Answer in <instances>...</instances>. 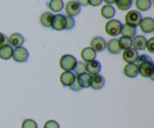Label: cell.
<instances>
[{
	"label": "cell",
	"mask_w": 154,
	"mask_h": 128,
	"mask_svg": "<svg viewBox=\"0 0 154 128\" xmlns=\"http://www.w3.org/2000/svg\"><path fill=\"white\" fill-rule=\"evenodd\" d=\"M66 30H71L75 27V20L72 16H66Z\"/></svg>",
	"instance_id": "cell-30"
},
{
	"label": "cell",
	"mask_w": 154,
	"mask_h": 128,
	"mask_svg": "<svg viewBox=\"0 0 154 128\" xmlns=\"http://www.w3.org/2000/svg\"><path fill=\"white\" fill-rule=\"evenodd\" d=\"M77 59L70 54L63 55L60 59V66L64 71H72L75 67Z\"/></svg>",
	"instance_id": "cell-3"
},
{
	"label": "cell",
	"mask_w": 154,
	"mask_h": 128,
	"mask_svg": "<svg viewBox=\"0 0 154 128\" xmlns=\"http://www.w3.org/2000/svg\"><path fill=\"white\" fill-rule=\"evenodd\" d=\"M76 79V76L72 71H64L60 76V80L63 86L69 87Z\"/></svg>",
	"instance_id": "cell-12"
},
{
	"label": "cell",
	"mask_w": 154,
	"mask_h": 128,
	"mask_svg": "<svg viewBox=\"0 0 154 128\" xmlns=\"http://www.w3.org/2000/svg\"><path fill=\"white\" fill-rule=\"evenodd\" d=\"M145 48H147V51L150 52V53H153L154 52V38L153 37H150V39H148V40H147V42H146Z\"/></svg>",
	"instance_id": "cell-32"
},
{
	"label": "cell",
	"mask_w": 154,
	"mask_h": 128,
	"mask_svg": "<svg viewBox=\"0 0 154 128\" xmlns=\"http://www.w3.org/2000/svg\"><path fill=\"white\" fill-rule=\"evenodd\" d=\"M100 13L103 18L107 19H111L115 15L116 10L115 8L111 4H105V5H103L102 7Z\"/></svg>",
	"instance_id": "cell-20"
},
{
	"label": "cell",
	"mask_w": 154,
	"mask_h": 128,
	"mask_svg": "<svg viewBox=\"0 0 154 128\" xmlns=\"http://www.w3.org/2000/svg\"><path fill=\"white\" fill-rule=\"evenodd\" d=\"M136 32L137 28L135 27H132L126 23L122 25L121 31H120V34H122V36H125V37L132 38V37H133L136 34Z\"/></svg>",
	"instance_id": "cell-22"
},
{
	"label": "cell",
	"mask_w": 154,
	"mask_h": 128,
	"mask_svg": "<svg viewBox=\"0 0 154 128\" xmlns=\"http://www.w3.org/2000/svg\"><path fill=\"white\" fill-rule=\"evenodd\" d=\"M107 42L105 39L100 36L93 37L90 42V47L95 51V52H102L106 49Z\"/></svg>",
	"instance_id": "cell-7"
},
{
	"label": "cell",
	"mask_w": 154,
	"mask_h": 128,
	"mask_svg": "<svg viewBox=\"0 0 154 128\" xmlns=\"http://www.w3.org/2000/svg\"><path fill=\"white\" fill-rule=\"evenodd\" d=\"M138 51L135 50L133 48H129V49H125L122 54V58L123 61H126L127 64L131 63H135L138 58Z\"/></svg>",
	"instance_id": "cell-9"
},
{
	"label": "cell",
	"mask_w": 154,
	"mask_h": 128,
	"mask_svg": "<svg viewBox=\"0 0 154 128\" xmlns=\"http://www.w3.org/2000/svg\"><path fill=\"white\" fill-rule=\"evenodd\" d=\"M81 56L83 61H84L85 62H88V61L96 59V52H95L91 47L87 46V47H84L81 50Z\"/></svg>",
	"instance_id": "cell-17"
},
{
	"label": "cell",
	"mask_w": 154,
	"mask_h": 128,
	"mask_svg": "<svg viewBox=\"0 0 154 128\" xmlns=\"http://www.w3.org/2000/svg\"><path fill=\"white\" fill-rule=\"evenodd\" d=\"M8 38L7 37V36L0 32V46L5 44H8Z\"/></svg>",
	"instance_id": "cell-33"
},
{
	"label": "cell",
	"mask_w": 154,
	"mask_h": 128,
	"mask_svg": "<svg viewBox=\"0 0 154 128\" xmlns=\"http://www.w3.org/2000/svg\"><path fill=\"white\" fill-rule=\"evenodd\" d=\"M69 88H70L71 90H72V91H79L82 89V88L80 86L79 84L78 83V82H77L76 79H75V82H73V84L69 86Z\"/></svg>",
	"instance_id": "cell-34"
},
{
	"label": "cell",
	"mask_w": 154,
	"mask_h": 128,
	"mask_svg": "<svg viewBox=\"0 0 154 128\" xmlns=\"http://www.w3.org/2000/svg\"><path fill=\"white\" fill-rule=\"evenodd\" d=\"M86 72V67L85 64L82 62V61H77L76 65L73 69V73L75 76H78V75L81 74V73Z\"/></svg>",
	"instance_id": "cell-28"
},
{
	"label": "cell",
	"mask_w": 154,
	"mask_h": 128,
	"mask_svg": "<svg viewBox=\"0 0 154 128\" xmlns=\"http://www.w3.org/2000/svg\"><path fill=\"white\" fill-rule=\"evenodd\" d=\"M13 47L8 43L0 46V58L2 60H9L12 58Z\"/></svg>",
	"instance_id": "cell-21"
},
{
	"label": "cell",
	"mask_w": 154,
	"mask_h": 128,
	"mask_svg": "<svg viewBox=\"0 0 154 128\" xmlns=\"http://www.w3.org/2000/svg\"><path fill=\"white\" fill-rule=\"evenodd\" d=\"M53 13L51 12H45L40 16V22L43 26L49 28L51 27V19L53 17Z\"/></svg>",
	"instance_id": "cell-25"
},
{
	"label": "cell",
	"mask_w": 154,
	"mask_h": 128,
	"mask_svg": "<svg viewBox=\"0 0 154 128\" xmlns=\"http://www.w3.org/2000/svg\"><path fill=\"white\" fill-rule=\"evenodd\" d=\"M25 42V38L22 34L19 33H13L8 37V43L12 47L17 48L19 46H22Z\"/></svg>",
	"instance_id": "cell-14"
},
{
	"label": "cell",
	"mask_w": 154,
	"mask_h": 128,
	"mask_svg": "<svg viewBox=\"0 0 154 128\" xmlns=\"http://www.w3.org/2000/svg\"><path fill=\"white\" fill-rule=\"evenodd\" d=\"M87 1H88V4L93 7H97L102 2V0H87Z\"/></svg>",
	"instance_id": "cell-35"
},
{
	"label": "cell",
	"mask_w": 154,
	"mask_h": 128,
	"mask_svg": "<svg viewBox=\"0 0 154 128\" xmlns=\"http://www.w3.org/2000/svg\"><path fill=\"white\" fill-rule=\"evenodd\" d=\"M28 50L23 46H19V47L14 48L12 54V58L17 62H25L29 58Z\"/></svg>",
	"instance_id": "cell-6"
},
{
	"label": "cell",
	"mask_w": 154,
	"mask_h": 128,
	"mask_svg": "<svg viewBox=\"0 0 154 128\" xmlns=\"http://www.w3.org/2000/svg\"><path fill=\"white\" fill-rule=\"evenodd\" d=\"M44 128H60V124L54 120H48L44 124Z\"/></svg>",
	"instance_id": "cell-31"
},
{
	"label": "cell",
	"mask_w": 154,
	"mask_h": 128,
	"mask_svg": "<svg viewBox=\"0 0 154 128\" xmlns=\"http://www.w3.org/2000/svg\"><path fill=\"white\" fill-rule=\"evenodd\" d=\"M48 6L53 12L58 13L64 7V2L63 0H50L48 3Z\"/></svg>",
	"instance_id": "cell-23"
},
{
	"label": "cell",
	"mask_w": 154,
	"mask_h": 128,
	"mask_svg": "<svg viewBox=\"0 0 154 128\" xmlns=\"http://www.w3.org/2000/svg\"><path fill=\"white\" fill-rule=\"evenodd\" d=\"M136 61L138 74L144 78H153L154 64L152 58L146 54H142L138 55Z\"/></svg>",
	"instance_id": "cell-1"
},
{
	"label": "cell",
	"mask_w": 154,
	"mask_h": 128,
	"mask_svg": "<svg viewBox=\"0 0 154 128\" xmlns=\"http://www.w3.org/2000/svg\"><path fill=\"white\" fill-rule=\"evenodd\" d=\"M133 0H116L115 4L120 10H127L132 7Z\"/></svg>",
	"instance_id": "cell-26"
},
{
	"label": "cell",
	"mask_w": 154,
	"mask_h": 128,
	"mask_svg": "<svg viewBox=\"0 0 154 128\" xmlns=\"http://www.w3.org/2000/svg\"><path fill=\"white\" fill-rule=\"evenodd\" d=\"M141 19H142V15L141 14L139 11L135 10H129L126 13V16H125L126 24L132 27H135V28L138 25H139Z\"/></svg>",
	"instance_id": "cell-4"
},
{
	"label": "cell",
	"mask_w": 154,
	"mask_h": 128,
	"mask_svg": "<svg viewBox=\"0 0 154 128\" xmlns=\"http://www.w3.org/2000/svg\"><path fill=\"white\" fill-rule=\"evenodd\" d=\"M65 10L68 16L73 17L79 14L81 10V7L76 1H69L65 6Z\"/></svg>",
	"instance_id": "cell-8"
},
{
	"label": "cell",
	"mask_w": 154,
	"mask_h": 128,
	"mask_svg": "<svg viewBox=\"0 0 154 128\" xmlns=\"http://www.w3.org/2000/svg\"><path fill=\"white\" fill-rule=\"evenodd\" d=\"M118 43L120 45V47L121 49H127L132 47V38L128 37H125V36H121L119 37Z\"/></svg>",
	"instance_id": "cell-27"
},
{
	"label": "cell",
	"mask_w": 154,
	"mask_h": 128,
	"mask_svg": "<svg viewBox=\"0 0 154 128\" xmlns=\"http://www.w3.org/2000/svg\"><path fill=\"white\" fill-rule=\"evenodd\" d=\"M152 5L151 0H136L135 7L140 11H146L150 8Z\"/></svg>",
	"instance_id": "cell-24"
},
{
	"label": "cell",
	"mask_w": 154,
	"mask_h": 128,
	"mask_svg": "<svg viewBox=\"0 0 154 128\" xmlns=\"http://www.w3.org/2000/svg\"><path fill=\"white\" fill-rule=\"evenodd\" d=\"M121 22L117 19H111L106 22L105 26V30L109 36L116 37L120 34L122 28Z\"/></svg>",
	"instance_id": "cell-2"
},
{
	"label": "cell",
	"mask_w": 154,
	"mask_h": 128,
	"mask_svg": "<svg viewBox=\"0 0 154 128\" xmlns=\"http://www.w3.org/2000/svg\"><path fill=\"white\" fill-rule=\"evenodd\" d=\"M105 83V78L101 74H96L92 76L90 87L94 90H100L104 87Z\"/></svg>",
	"instance_id": "cell-15"
},
{
	"label": "cell",
	"mask_w": 154,
	"mask_h": 128,
	"mask_svg": "<svg viewBox=\"0 0 154 128\" xmlns=\"http://www.w3.org/2000/svg\"><path fill=\"white\" fill-rule=\"evenodd\" d=\"M85 67L87 73H88L91 76L99 74V73L102 70V65L97 60H93V61L86 62Z\"/></svg>",
	"instance_id": "cell-11"
},
{
	"label": "cell",
	"mask_w": 154,
	"mask_h": 128,
	"mask_svg": "<svg viewBox=\"0 0 154 128\" xmlns=\"http://www.w3.org/2000/svg\"><path fill=\"white\" fill-rule=\"evenodd\" d=\"M147 39L144 36L135 35L132 39V46L135 50H144L146 46Z\"/></svg>",
	"instance_id": "cell-13"
},
{
	"label": "cell",
	"mask_w": 154,
	"mask_h": 128,
	"mask_svg": "<svg viewBox=\"0 0 154 128\" xmlns=\"http://www.w3.org/2000/svg\"><path fill=\"white\" fill-rule=\"evenodd\" d=\"M140 29L144 34L153 32L154 30V20L151 17L142 18L139 24Z\"/></svg>",
	"instance_id": "cell-10"
},
{
	"label": "cell",
	"mask_w": 154,
	"mask_h": 128,
	"mask_svg": "<svg viewBox=\"0 0 154 128\" xmlns=\"http://www.w3.org/2000/svg\"><path fill=\"white\" fill-rule=\"evenodd\" d=\"M91 79L92 76L87 72H84V73L78 75L76 77L77 82L82 88H87L90 87Z\"/></svg>",
	"instance_id": "cell-16"
},
{
	"label": "cell",
	"mask_w": 154,
	"mask_h": 128,
	"mask_svg": "<svg viewBox=\"0 0 154 128\" xmlns=\"http://www.w3.org/2000/svg\"><path fill=\"white\" fill-rule=\"evenodd\" d=\"M66 16L62 13H57V14L53 15L52 19H51V27L56 31H62L66 28Z\"/></svg>",
	"instance_id": "cell-5"
},
{
	"label": "cell",
	"mask_w": 154,
	"mask_h": 128,
	"mask_svg": "<svg viewBox=\"0 0 154 128\" xmlns=\"http://www.w3.org/2000/svg\"><path fill=\"white\" fill-rule=\"evenodd\" d=\"M102 1H104V2L106 3L107 4H114L116 1V0H102Z\"/></svg>",
	"instance_id": "cell-37"
},
{
	"label": "cell",
	"mask_w": 154,
	"mask_h": 128,
	"mask_svg": "<svg viewBox=\"0 0 154 128\" xmlns=\"http://www.w3.org/2000/svg\"><path fill=\"white\" fill-rule=\"evenodd\" d=\"M106 48L110 53L114 54V55L120 53L122 50L120 47V45H119L118 40L116 38H113L108 40L107 42Z\"/></svg>",
	"instance_id": "cell-18"
},
{
	"label": "cell",
	"mask_w": 154,
	"mask_h": 128,
	"mask_svg": "<svg viewBox=\"0 0 154 128\" xmlns=\"http://www.w3.org/2000/svg\"><path fill=\"white\" fill-rule=\"evenodd\" d=\"M76 1L79 4L80 6L88 5V1H87V0H77Z\"/></svg>",
	"instance_id": "cell-36"
},
{
	"label": "cell",
	"mask_w": 154,
	"mask_h": 128,
	"mask_svg": "<svg viewBox=\"0 0 154 128\" xmlns=\"http://www.w3.org/2000/svg\"><path fill=\"white\" fill-rule=\"evenodd\" d=\"M21 128H38V124L34 120L26 118L22 122Z\"/></svg>",
	"instance_id": "cell-29"
},
{
	"label": "cell",
	"mask_w": 154,
	"mask_h": 128,
	"mask_svg": "<svg viewBox=\"0 0 154 128\" xmlns=\"http://www.w3.org/2000/svg\"><path fill=\"white\" fill-rule=\"evenodd\" d=\"M123 73L129 78H135L138 74L137 64L135 63H131L125 65L123 68Z\"/></svg>",
	"instance_id": "cell-19"
}]
</instances>
